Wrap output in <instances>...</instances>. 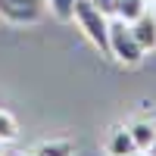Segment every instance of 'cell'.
I'll list each match as a JSON object with an SVG mask.
<instances>
[{
  "label": "cell",
  "mask_w": 156,
  "mask_h": 156,
  "mask_svg": "<svg viewBox=\"0 0 156 156\" xmlns=\"http://www.w3.org/2000/svg\"><path fill=\"white\" fill-rule=\"evenodd\" d=\"M109 56L122 66H137L144 59V47L137 44L131 25L122 19H109Z\"/></svg>",
  "instance_id": "7a4b0ae2"
},
{
  "label": "cell",
  "mask_w": 156,
  "mask_h": 156,
  "mask_svg": "<svg viewBox=\"0 0 156 156\" xmlns=\"http://www.w3.org/2000/svg\"><path fill=\"white\" fill-rule=\"evenodd\" d=\"M128 156H147V153H140V150H134V153H128Z\"/></svg>",
  "instance_id": "5bb4252c"
},
{
  "label": "cell",
  "mask_w": 156,
  "mask_h": 156,
  "mask_svg": "<svg viewBox=\"0 0 156 156\" xmlns=\"http://www.w3.org/2000/svg\"><path fill=\"white\" fill-rule=\"evenodd\" d=\"M72 22H78V28L84 31V37L103 56H109V19L94 6V0H75Z\"/></svg>",
  "instance_id": "6da1fadb"
},
{
  "label": "cell",
  "mask_w": 156,
  "mask_h": 156,
  "mask_svg": "<svg viewBox=\"0 0 156 156\" xmlns=\"http://www.w3.org/2000/svg\"><path fill=\"white\" fill-rule=\"evenodd\" d=\"M0 147H3V144H0Z\"/></svg>",
  "instance_id": "ac0fdd59"
},
{
  "label": "cell",
  "mask_w": 156,
  "mask_h": 156,
  "mask_svg": "<svg viewBox=\"0 0 156 156\" xmlns=\"http://www.w3.org/2000/svg\"><path fill=\"white\" fill-rule=\"evenodd\" d=\"M37 156H75V144L72 140H44L34 147Z\"/></svg>",
  "instance_id": "ba28073f"
},
{
  "label": "cell",
  "mask_w": 156,
  "mask_h": 156,
  "mask_svg": "<svg viewBox=\"0 0 156 156\" xmlns=\"http://www.w3.org/2000/svg\"><path fill=\"white\" fill-rule=\"evenodd\" d=\"M131 31L137 37V44L144 47V53L147 50H156V16H153V9H147L140 19L131 22Z\"/></svg>",
  "instance_id": "5b68a950"
},
{
  "label": "cell",
  "mask_w": 156,
  "mask_h": 156,
  "mask_svg": "<svg viewBox=\"0 0 156 156\" xmlns=\"http://www.w3.org/2000/svg\"><path fill=\"white\" fill-rule=\"evenodd\" d=\"M103 150H106V156H128L134 153V140H131V131H128V125H115L109 128L106 140H103Z\"/></svg>",
  "instance_id": "277c9868"
},
{
  "label": "cell",
  "mask_w": 156,
  "mask_h": 156,
  "mask_svg": "<svg viewBox=\"0 0 156 156\" xmlns=\"http://www.w3.org/2000/svg\"><path fill=\"white\" fill-rule=\"evenodd\" d=\"M147 12V0H119V9H115V19H122L131 25L134 19H140Z\"/></svg>",
  "instance_id": "52a82bcc"
},
{
  "label": "cell",
  "mask_w": 156,
  "mask_h": 156,
  "mask_svg": "<svg viewBox=\"0 0 156 156\" xmlns=\"http://www.w3.org/2000/svg\"><path fill=\"white\" fill-rule=\"evenodd\" d=\"M16 137H19V122H16V115L6 112V109H0V144H12Z\"/></svg>",
  "instance_id": "9c48e42d"
},
{
  "label": "cell",
  "mask_w": 156,
  "mask_h": 156,
  "mask_svg": "<svg viewBox=\"0 0 156 156\" xmlns=\"http://www.w3.org/2000/svg\"><path fill=\"white\" fill-rule=\"evenodd\" d=\"M0 156H3V153H0Z\"/></svg>",
  "instance_id": "e0dca14e"
},
{
  "label": "cell",
  "mask_w": 156,
  "mask_h": 156,
  "mask_svg": "<svg viewBox=\"0 0 156 156\" xmlns=\"http://www.w3.org/2000/svg\"><path fill=\"white\" fill-rule=\"evenodd\" d=\"M144 153H147V156H156V140H153V144H150V147H147Z\"/></svg>",
  "instance_id": "7c38bea8"
},
{
  "label": "cell",
  "mask_w": 156,
  "mask_h": 156,
  "mask_svg": "<svg viewBox=\"0 0 156 156\" xmlns=\"http://www.w3.org/2000/svg\"><path fill=\"white\" fill-rule=\"evenodd\" d=\"M128 131H131V140H134V147L144 153L153 140H156V122L150 119H134L131 125H128Z\"/></svg>",
  "instance_id": "8992f818"
},
{
  "label": "cell",
  "mask_w": 156,
  "mask_h": 156,
  "mask_svg": "<svg viewBox=\"0 0 156 156\" xmlns=\"http://www.w3.org/2000/svg\"><path fill=\"white\" fill-rule=\"evenodd\" d=\"M47 9L53 12V19H59V22H72L75 0H47Z\"/></svg>",
  "instance_id": "30bf717a"
},
{
  "label": "cell",
  "mask_w": 156,
  "mask_h": 156,
  "mask_svg": "<svg viewBox=\"0 0 156 156\" xmlns=\"http://www.w3.org/2000/svg\"><path fill=\"white\" fill-rule=\"evenodd\" d=\"M153 16H156V6H153Z\"/></svg>",
  "instance_id": "2e32d148"
},
{
  "label": "cell",
  "mask_w": 156,
  "mask_h": 156,
  "mask_svg": "<svg viewBox=\"0 0 156 156\" xmlns=\"http://www.w3.org/2000/svg\"><path fill=\"white\" fill-rule=\"evenodd\" d=\"M147 6H156V0H147Z\"/></svg>",
  "instance_id": "9a60e30c"
},
{
  "label": "cell",
  "mask_w": 156,
  "mask_h": 156,
  "mask_svg": "<svg viewBox=\"0 0 156 156\" xmlns=\"http://www.w3.org/2000/svg\"><path fill=\"white\" fill-rule=\"evenodd\" d=\"M47 16V0H0V19L9 25H37Z\"/></svg>",
  "instance_id": "3957f363"
},
{
  "label": "cell",
  "mask_w": 156,
  "mask_h": 156,
  "mask_svg": "<svg viewBox=\"0 0 156 156\" xmlns=\"http://www.w3.org/2000/svg\"><path fill=\"white\" fill-rule=\"evenodd\" d=\"M16 156H37V153H34V150H28V153H16Z\"/></svg>",
  "instance_id": "4fadbf2b"
},
{
  "label": "cell",
  "mask_w": 156,
  "mask_h": 156,
  "mask_svg": "<svg viewBox=\"0 0 156 156\" xmlns=\"http://www.w3.org/2000/svg\"><path fill=\"white\" fill-rule=\"evenodd\" d=\"M94 6L103 12L106 19H115V9H119V0H94Z\"/></svg>",
  "instance_id": "8fae6325"
}]
</instances>
